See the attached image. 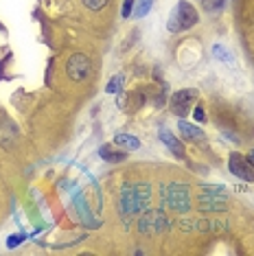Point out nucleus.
<instances>
[{
  "label": "nucleus",
  "mask_w": 254,
  "mask_h": 256,
  "mask_svg": "<svg viewBox=\"0 0 254 256\" xmlns=\"http://www.w3.org/2000/svg\"><path fill=\"white\" fill-rule=\"evenodd\" d=\"M152 199V188L149 184H125L119 197V210L121 217L129 221L134 215L143 212Z\"/></svg>",
  "instance_id": "f257e3e1"
},
{
  "label": "nucleus",
  "mask_w": 254,
  "mask_h": 256,
  "mask_svg": "<svg viewBox=\"0 0 254 256\" xmlns=\"http://www.w3.org/2000/svg\"><path fill=\"white\" fill-rule=\"evenodd\" d=\"M160 195H162V202L176 212H186L191 208L189 186L186 184L171 182V184H167L162 190H160Z\"/></svg>",
  "instance_id": "f03ea898"
},
{
  "label": "nucleus",
  "mask_w": 254,
  "mask_h": 256,
  "mask_svg": "<svg viewBox=\"0 0 254 256\" xmlns=\"http://www.w3.org/2000/svg\"><path fill=\"white\" fill-rule=\"evenodd\" d=\"M195 24H197V11L193 9L191 2L182 0V2H178L176 9H173L167 29L171 31V33H180V31H186V29H191V26H195Z\"/></svg>",
  "instance_id": "7ed1b4c3"
},
{
  "label": "nucleus",
  "mask_w": 254,
  "mask_h": 256,
  "mask_svg": "<svg viewBox=\"0 0 254 256\" xmlns=\"http://www.w3.org/2000/svg\"><path fill=\"white\" fill-rule=\"evenodd\" d=\"M204 193L197 197L200 210H226L228 208V195L224 193V186H204Z\"/></svg>",
  "instance_id": "20e7f679"
},
{
  "label": "nucleus",
  "mask_w": 254,
  "mask_h": 256,
  "mask_svg": "<svg viewBox=\"0 0 254 256\" xmlns=\"http://www.w3.org/2000/svg\"><path fill=\"white\" fill-rule=\"evenodd\" d=\"M169 228V217L164 215L160 208H153V210H147L138 221V230L143 234H149V236H158L162 234L164 230Z\"/></svg>",
  "instance_id": "39448f33"
},
{
  "label": "nucleus",
  "mask_w": 254,
  "mask_h": 256,
  "mask_svg": "<svg viewBox=\"0 0 254 256\" xmlns=\"http://www.w3.org/2000/svg\"><path fill=\"white\" fill-rule=\"evenodd\" d=\"M90 70H92V64L83 53H75L68 59V64H66L68 79H73V81H86L90 77Z\"/></svg>",
  "instance_id": "423d86ee"
},
{
  "label": "nucleus",
  "mask_w": 254,
  "mask_h": 256,
  "mask_svg": "<svg viewBox=\"0 0 254 256\" xmlns=\"http://www.w3.org/2000/svg\"><path fill=\"white\" fill-rule=\"evenodd\" d=\"M197 99V90H193V88H186V90H180L176 92V94L171 96V112L176 116H180V118H184L186 114H189V108L191 103Z\"/></svg>",
  "instance_id": "0eeeda50"
},
{
  "label": "nucleus",
  "mask_w": 254,
  "mask_h": 256,
  "mask_svg": "<svg viewBox=\"0 0 254 256\" xmlns=\"http://www.w3.org/2000/svg\"><path fill=\"white\" fill-rule=\"evenodd\" d=\"M228 166H230V171H232L237 178L246 180V182H254V166L250 164V160H246L243 156L232 153L230 160H228Z\"/></svg>",
  "instance_id": "6e6552de"
},
{
  "label": "nucleus",
  "mask_w": 254,
  "mask_h": 256,
  "mask_svg": "<svg viewBox=\"0 0 254 256\" xmlns=\"http://www.w3.org/2000/svg\"><path fill=\"white\" fill-rule=\"evenodd\" d=\"M182 230H197V232H215L224 230L222 221H208V219H191V221H180Z\"/></svg>",
  "instance_id": "1a4fd4ad"
},
{
  "label": "nucleus",
  "mask_w": 254,
  "mask_h": 256,
  "mask_svg": "<svg viewBox=\"0 0 254 256\" xmlns=\"http://www.w3.org/2000/svg\"><path fill=\"white\" fill-rule=\"evenodd\" d=\"M178 129H180L182 136H184L186 140H191V142H202V140H204V132L197 129L195 125L186 123V120H180V123H178Z\"/></svg>",
  "instance_id": "9d476101"
},
{
  "label": "nucleus",
  "mask_w": 254,
  "mask_h": 256,
  "mask_svg": "<svg viewBox=\"0 0 254 256\" xmlns=\"http://www.w3.org/2000/svg\"><path fill=\"white\" fill-rule=\"evenodd\" d=\"M160 138H162V142H164V145H167L169 149H171V153H173V156H178V158H182V156H184V147H182V142L178 140V138L173 136V134L169 132V129H162V132H160Z\"/></svg>",
  "instance_id": "9b49d317"
},
{
  "label": "nucleus",
  "mask_w": 254,
  "mask_h": 256,
  "mask_svg": "<svg viewBox=\"0 0 254 256\" xmlns=\"http://www.w3.org/2000/svg\"><path fill=\"white\" fill-rule=\"evenodd\" d=\"M114 142H116V145H121V147H127V149H129V151H136V149L140 147L138 138L129 136V134H119V136L114 138Z\"/></svg>",
  "instance_id": "f8f14e48"
},
{
  "label": "nucleus",
  "mask_w": 254,
  "mask_h": 256,
  "mask_svg": "<svg viewBox=\"0 0 254 256\" xmlns=\"http://www.w3.org/2000/svg\"><path fill=\"white\" fill-rule=\"evenodd\" d=\"M99 153H101V158L105 162H123L127 158V153H123V151H110V147H101V149H99Z\"/></svg>",
  "instance_id": "ddd939ff"
},
{
  "label": "nucleus",
  "mask_w": 254,
  "mask_h": 256,
  "mask_svg": "<svg viewBox=\"0 0 254 256\" xmlns=\"http://www.w3.org/2000/svg\"><path fill=\"white\" fill-rule=\"evenodd\" d=\"M152 2H153V0H138V4H136V9H134V16L136 18L147 16L149 9H152Z\"/></svg>",
  "instance_id": "4468645a"
},
{
  "label": "nucleus",
  "mask_w": 254,
  "mask_h": 256,
  "mask_svg": "<svg viewBox=\"0 0 254 256\" xmlns=\"http://www.w3.org/2000/svg\"><path fill=\"white\" fill-rule=\"evenodd\" d=\"M213 55H215L217 59H222V62H232V55L226 53V48H224L222 44H215V46H213Z\"/></svg>",
  "instance_id": "2eb2a0df"
},
{
  "label": "nucleus",
  "mask_w": 254,
  "mask_h": 256,
  "mask_svg": "<svg viewBox=\"0 0 254 256\" xmlns=\"http://www.w3.org/2000/svg\"><path fill=\"white\" fill-rule=\"evenodd\" d=\"M121 86H123V77H121V74H116L114 79H112L110 83H107V94H114V92H119L121 90Z\"/></svg>",
  "instance_id": "dca6fc26"
},
{
  "label": "nucleus",
  "mask_w": 254,
  "mask_h": 256,
  "mask_svg": "<svg viewBox=\"0 0 254 256\" xmlns=\"http://www.w3.org/2000/svg\"><path fill=\"white\" fill-rule=\"evenodd\" d=\"M83 4H86L90 11H101V9L107 4V0H83Z\"/></svg>",
  "instance_id": "f3484780"
},
{
  "label": "nucleus",
  "mask_w": 254,
  "mask_h": 256,
  "mask_svg": "<svg viewBox=\"0 0 254 256\" xmlns=\"http://www.w3.org/2000/svg\"><path fill=\"white\" fill-rule=\"evenodd\" d=\"M202 7L206 9V11H215V9L222 7V0H200Z\"/></svg>",
  "instance_id": "a211bd4d"
},
{
  "label": "nucleus",
  "mask_w": 254,
  "mask_h": 256,
  "mask_svg": "<svg viewBox=\"0 0 254 256\" xmlns=\"http://www.w3.org/2000/svg\"><path fill=\"white\" fill-rule=\"evenodd\" d=\"M134 2L136 0H123V18H129V16H134Z\"/></svg>",
  "instance_id": "6ab92c4d"
},
{
  "label": "nucleus",
  "mask_w": 254,
  "mask_h": 256,
  "mask_svg": "<svg viewBox=\"0 0 254 256\" xmlns=\"http://www.w3.org/2000/svg\"><path fill=\"white\" fill-rule=\"evenodd\" d=\"M25 241V234H13V236H9V248H18V245Z\"/></svg>",
  "instance_id": "aec40b11"
},
{
  "label": "nucleus",
  "mask_w": 254,
  "mask_h": 256,
  "mask_svg": "<svg viewBox=\"0 0 254 256\" xmlns=\"http://www.w3.org/2000/svg\"><path fill=\"white\" fill-rule=\"evenodd\" d=\"M193 118H195L197 123H204V120H206L204 110H202V108H195V110H193Z\"/></svg>",
  "instance_id": "412c9836"
},
{
  "label": "nucleus",
  "mask_w": 254,
  "mask_h": 256,
  "mask_svg": "<svg viewBox=\"0 0 254 256\" xmlns=\"http://www.w3.org/2000/svg\"><path fill=\"white\" fill-rule=\"evenodd\" d=\"M248 160H250V164L254 166V151H250V156H248Z\"/></svg>",
  "instance_id": "4be33fe9"
}]
</instances>
